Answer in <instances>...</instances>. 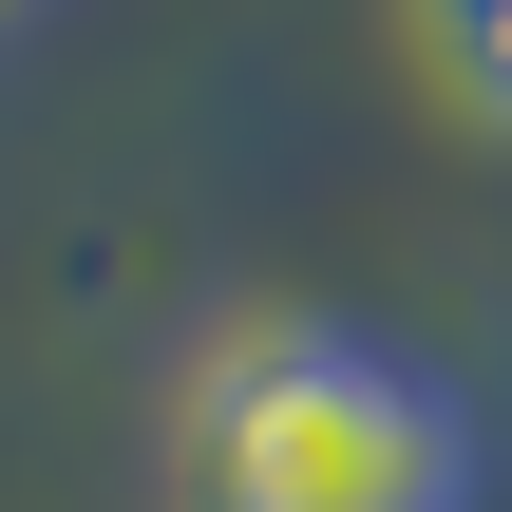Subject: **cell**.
Instances as JSON below:
<instances>
[{
  "mask_svg": "<svg viewBox=\"0 0 512 512\" xmlns=\"http://www.w3.org/2000/svg\"><path fill=\"white\" fill-rule=\"evenodd\" d=\"M19 19H38V0H0V38H19Z\"/></svg>",
  "mask_w": 512,
  "mask_h": 512,
  "instance_id": "3957f363",
  "label": "cell"
},
{
  "mask_svg": "<svg viewBox=\"0 0 512 512\" xmlns=\"http://www.w3.org/2000/svg\"><path fill=\"white\" fill-rule=\"evenodd\" d=\"M171 512H475V399L361 323H228L171 380Z\"/></svg>",
  "mask_w": 512,
  "mask_h": 512,
  "instance_id": "6da1fadb",
  "label": "cell"
},
{
  "mask_svg": "<svg viewBox=\"0 0 512 512\" xmlns=\"http://www.w3.org/2000/svg\"><path fill=\"white\" fill-rule=\"evenodd\" d=\"M399 19H418V57H437V95L512 133V0H399Z\"/></svg>",
  "mask_w": 512,
  "mask_h": 512,
  "instance_id": "7a4b0ae2",
  "label": "cell"
}]
</instances>
